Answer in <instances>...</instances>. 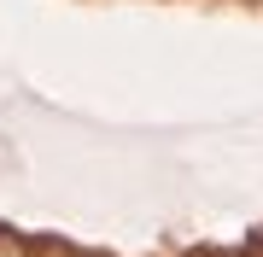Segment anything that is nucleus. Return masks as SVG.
<instances>
[{"label":"nucleus","mask_w":263,"mask_h":257,"mask_svg":"<svg viewBox=\"0 0 263 257\" xmlns=\"http://www.w3.org/2000/svg\"><path fill=\"white\" fill-rule=\"evenodd\" d=\"M0 257H18V251H0Z\"/></svg>","instance_id":"f257e3e1"}]
</instances>
